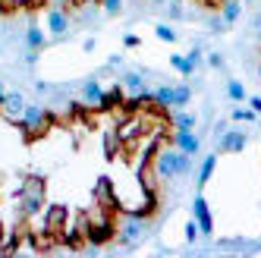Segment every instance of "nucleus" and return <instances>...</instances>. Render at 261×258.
<instances>
[{"instance_id": "1", "label": "nucleus", "mask_w": 261, "mask_h": 258, "mask_svg": "<svg viewBox=\"0 0 261 258\" xmlns=\"http://www.w3.org/2000/svg\"><path fill=\"white\" fill-rule=\"evenodd\" d=\"M192 167V158L182 154L179 148H158L154 154V173L161 179H176V176H186Z\"/></svg>"}, {"instance_id": "2", "label": "nucleus", "mask_w": 261, "mask_h": 258, "mask_svg": "<svg viewBox=\"0 0 261 258\" xmlns=\"http://www.w3.org/2000/svg\"><path fill=\"white\" fill-rule=\"evenodd\" d=\"M16 126L22 129V133L32 139V136H38V133H44V129L50 126V114L41 107V104H29L25 101V110H22V117L16 120Z\"/></svg>"}, {"instance_id": "3", "label": "nucleus", "mask_w": 261, "mask_h": 258, "mask_svg": "<svg viewBox=\"0 0 261 258\" xmlns=\"http://www.w3.org/2000/svg\"><path fill=\"white\" fill-rule=\"evenodd\" d=\"M170 142H173V148H179L182 154H189V158H195L201 151V139L195 136V129H173Z\"/></svg>"}, {"instance_id": "4", "label": "nucleus", "mask_w": 261, "mask_h": 258, "mask_svg": "<svg viewBox=\"0 0 261 258\" xmlns=\"http://www.w3.org/2000/svg\"><path fill=\"white\" fill-rule=\"evenodd\" d=\"M192 217H195L201 236H211V233H214V217H211V208H208V201H204L201 192L192 198Z\"/></svg>"}, {"instance_id": "5", "label": "nucleus", "mask_w": 261, "mask_h": 258, "mask_svg": "<svg viewBox=\"0 0 261 258\" xmlns=\"http://www.w3.org/2000/svg\"><path fill=\"white\" fill-rule=\"evenodd\" d=\"M44 22H47V32L54 35V38H63V35H69V13L66 10H57V7H47L44 13Z\"/></svg>"}, {"instance_id": "6", "label": "nucleus", "mask_w": 261, "mask_h": 258, "mask_svg": "<svg viewBox=\"0 0 261 258\" xmlns=\"http://www.w3.org/2000/svg\"><path fill=\"white\" fill-rule=\"evenodd\" d=\"M142 233H145V220H142V217H136V214H129L123 224H120V230H117V236H120V243H123V246L139 243Z\"/></svg>"}, {"instance_id": "7", "label": "nucleus", "mask_w": 261, "mask_h": 258, "mask_svg": "<svg viewBox=\"0 0 261 258\" xmlns=\"http://www.w3.org/2000/svg\"><path fill=\"white\" fill-rule=\"evenodd\" d=\"M217 139H220V142H217V148H220V151H227V154H236V151H242V148L249 145V136L242 133V129H223Z\"/></svg>"}, {"instance_id": "8", "label": "nucleus", "mask_w": 261, "mask_h": 258, "mask_svg": "<svg viewBox=\"0 0 261 258\" xmlns=\"http://www.w3.org/2000/svg\"><path fill=\"white\" fill-rule=\"evenodd\" d=\"M22 110H25V98L19 95V91H7L4 104H0V114H4L10 123H16V120L22 117Z\"/></svg>"}, {"instance_id": "9", "label": "nucleus", "mask_w": 261, "mask_h": 258, "mask_svg": "<svg viewBox=\"0 0 261 258\" xmlns=\"http://www.w3.org/2000/svg\"><path fill=\"white\" fill-rule=\"evenodd\" d=\"M123 85L120 82H114L107 91H104V98H101V104H98V110H114V107H123Z\"/></svg>"}, {"instance_id": "10", "label": "nucleus", "mask_w": 261, "mask_h": 258, "mask_svg": "<svg viewBox=\"0 0 261 258\" xmlns=\"http://www.w3.org/2000/svg\"><path fill=\"white\" fill-rule=\"evenodd\" d=\"M101 98H104L101 82H98V79H88V82L82 85V101H85V104H91V107H98V104H101Z\"/></svg>"}, {"instance_id": "11", "label": "nucleus", "mask_w": 261, "mask_h": 258, "mask_svg": "<svg viewBox=\"0 0 261 258\" xmlns=\"http://www.w3.org/2000/svg\"><path fill=\"white\" fill-rule=\"evenodd\" d=\"M66 217H69V211H66L63 205H54V208L44 214V230H60V227L66 224Z\"/></svg>"}, {"instance_id": "12", "label": "nucleus", "mask_w": 261, "mask_h": 258, "mask_svg": "<svg viewBox=\"0 0 261 258\" xmlns=\"http://www.w3.org/2000/svg\"><path fill=\"white\" fill-rule=\"evenodd\" d=\"M170 123H173V129H195V114H186V110H179V107H170Z\"/></svg>"}, {"instance_id": "13", "label": "nucleus", "mask_w": 261, "mask_h": 258, "mask_svg": "<svg viewBox=\"0 0 261 258\" xmlns=\"http://www.w3.org/2000/svg\"><path fill=\"white\" fill-rule=\"evenodd\" d=\"M214 167H217V154H204L201 158V167H198V189L208 186V179L214 176Z\"/></svg>"}, {"instance_id": "14", "label": "nucleus", "mask_w": 261, "mask_h": 258, "mask_svg": "<svg viewBox=\"0 0 261 258\" xmlns=\"http://www.w3.org/2000/svg\"><path fill=\"white\" fill-rule=\"evenodd\" d=\"M95 198L104 201V205H117V198H114V183H110L107 176L98 179V186H95Z\"/></svg>"}, {"instance_id": "15", "label": "nucleus", "mask_w": 261, "mask_h": 258, "mask_svg": "<svg viewBox=\"0 0 261 258\" xmlns=\"http://www.w3.org/2000/svg\"><path fill=\"white\" fill-rule=\"evenodd\" d=\"M120 85H123V91H133V95H139V91H145V88H148L142 72H126V76L120 79Z\"/></svg>"}, {"instance_id": "16", "label": "nucleus", "mask_w": 261, "mask_h": 258, "mask_svg": "<svg viewBox=\"0 0 261 258\" xmlns=\"http://www.w3.org/2000/svg\"><path fill=\"white\" fill-rule=\"evenodd\" d=\"M239 13H242V0H223V4H220V16H223L227 25H233L239 19Z\"/></svg>"}, {"instance_id": "17", "label": "nucleus", "mask_w": 261, "mask_h": 258, "mask_svg": "<svg viewBox=\"0 0 261 258\" xmlns=\"http://www.w3.org/2000/svg\"><path fill=\"white\" fill-rule=\"evenodd\" d=\"M44 44H47L44 32H41L38 25H29V29H25V47H29V50H41Z\"/></svg>"}, {"instance_id": "18", "label": "nucleus", "mask_w": 261, "mask_h": 258, "mask_svg": "<svg viewBox=\"0 0 261 258\" xmlns=\"http://www.w3.org/2000/svg\"><path fill=\"white\" fill-rule=\"evenodd\" d=\"M170 66H173V69L179 72L182 79H189L192 72H195V66H192L189 60H186V54H170Z\"/></svg>"}, {"instance_id": "19", "label": "nucleus", "mask_w": 261, "mask_h": 258, "mask_svg": "<svg viewBox=\"0 0 261 258\" xmlns=\"http://www.w3.org/2000/svg\"><path fill=\"white\" fill-rule=\"evenodd\" d=\"M139 133H142V120H136V117H133V120H126V123L117 129V136L126 139V142H129V139H136Z\"/></svg>"}, {"instance_id": "20", "label": "nucleus", "mask_w": 261, "mask_h": 258, "mask_svg": "<svg viewBox=\"0 0 261 258\" xmlns=\"http://www.w3.org/2000/svg\"><path fill=\"white\" fill-rule=\"evenodd\" d=\"M227 98L236 101V104H242V101L249 98V95H246V85H242L239 79H230V82H227Z\"/></svg>"}, {"instance_id": "21", "label": "nucleus", "mask_w": 261, "mask_h": 258, "mask_svg": "<svg viewBox=\"0 0 261 258\" xmlns=\"http://www.w3.org/2000/svg\"><path fill=\"white\" fill-rule=\"evenodd\" d=\"M192 98V88L189 85H173V107H186Z\"/></svg>"}, {"instance_id": "22", "label": "nucleus", "mask_w": 261, "mask_h": 258, "mask_svg": "<svg viewBox=\"0 0 261 258\" xmlns=\"http://www.w3.org/2000/svg\"><path fill=\"white\" fill-rule=\"evenodd\" d=\"M154 35H158V38H161V41H167V44H173V41L179 38V35L173 32V25H167V22H161V25H154Z\"/></svg>"}, {"instance_id": "23", "label": "nucleus", "mask_w": 261, "mask_h": 258, "mask_svg": "<svg viewBox=\"0 0 261 258\" xmlns=\"http://www.w3.org/2000/svg\"><path fill=\"white\" fill-rule=\"evenodd\" d=\"M117 148H120V136H117V133H104V154L114 158Z\"/></svg>"}, {"instance_id": "24", "label": "nucleus", "mask_w": 261, "mask_h": 258, "mask_svg": "<svg viewBox=\"0 0 261 258\" xmlns=\"http://www.w3.org/2000/svg\"><path fill=\"white\" fill-rule=\"evenodd\" d=\"M230 117H233L236 123H255V120H258V114H255V110H246V107H236Z\"/></svg>"}, {"instance_id": "25", "label": "nucleus", "mask_w": 261, "mask_h": 258, "mask_svg": "<svg viewBox=\"0 0 261 258\" xmlns=\"http://www.w3.org/2000/svg\"><path fill=\"white\" fill-rule=\"evenodd\" d=\"M101 7L107 16H117V13H123V0H101Z\"/></svg>"}, {"instance_id": "26", "label": "nucleus", "mask_w": 261, "mask_h": 258, "mask_svg": "<svg viewBox=\"0 0 261 258\" xmlns=\"http://www.w3.org/2000/svg\"><path fill=\"white\" fill-rule=\"evenodd\" d=\"M201 236V230H198V224H195V217L186 224V243H195V239Z\"/></svg>"}, {"instance_id": "27", "label": "nucleus", "mask_w": 261, "mask_h": 258, "mask_svg": "<svg viewBox=\"0 0 261 258\" xmlns=\"http://www.w3.org/2000/svg\"><path fill=\"white\" fill-rule=\"evenodd\" d=\"M208 29H211L214 35H220L223 29H227V22H223V16H211V19H208Z\"/></svg>"}, {"instance_id": "28", "label": "nucleus", "mask_w": 261, "mask_h": 258, "mask_svg": "<svg viewBox=\"0 0 261 258\" xmlns=\"http://www.w3.org/2000/svg\"><path fill=\"white\" fill-rule=\"evenodd\" d=\"M186 60H189V63H192V66H195V69H198V66H201V47H198V44H195V47H192V50H189V54H186Z\"/></svg>"}, {"instance_id": "29", "label": "nucleus", "mask_w": 261, "mask_h": 258, "mask_svg": "<svg viewBox=\"0 0 261 258\" xmlns=\"http://www.w3.org/2000/svg\"><path fill=\"white\" fill-rule=\"evenodd\" d=\"M167 16H170V19H182V7L176 4V0H173V4L167 0Z\"/></svg>"}, {"instance_id": "30", "label": "nucleus", "mask_w": 261, "mask_h": 258, "mask_svg": "<svg viewBox=\"0 0 261 258\" xmlns=\"http://www.w3.org/2000/svg\"><path fill=\"white\" fill-rule=\"evenodd\" d=\"M208 66H214V69H223V57L214 50V54H208Z\"/></svg>"}, {"instance_id": "31", "label": "nucleus", "mask_w": 261, "mask_h": 258, "mask_svg": "<svg viewBox=\"0 0 261 258\" xmlns=\"http://www.w3.org/2000/svg\"><path fill=\"white\" fill-rule=\"evenodd\" d=\"M123 44H126V47H139L142 38H139V35H123Z\"/></svg>"}, {"instance_id": "32", "label": "nucleus", "mask_w": 261, "mask_h": 258, "mask_svg": "<svg viewBox=\"0 0 261 258\" xmlns=\"http://www.w3.org/2000/svg\"><path fill=\"white\" fill-rule=\"evenodd\" d=\"M249 107L255 110V114H261V95H255V98H249Z\"/></svg>"}, {"instance_id": "33", "label": "nucleus", "mask_w": 261, "mask_h": 258, "mask_svg": "<svg viewBox=\"0 0 261 258\" xmlns=\"http://www.w3.org/2000/svg\"><path fill=\"white\" fill-rule=\"evenodd\" d=\"M25 63H29V66L38 63V50H29V54H25Z\"/></svg>"}, {"instance_id": "34", "label": "nucleus", "mask_w": 261, "mask_h": 258, "mask_svg": "<svg viewBox=\"0 0 261 258\" xmlns=\"http://www.w3.org/2000/svg\"><path fill=\"white\" fill-rule=\"evenodd\" d=\"M120 63H123V57H120V54H114V57L107 60V66H110V69H114V66H120Z\"/></svg>"}, {"instance_id": "35", "label": "nucleus", "mask_w": 261, "mask_h": 258, "mask_svg": "<svg viewBox=\"0 0 261 258\" xmlns=\"http://www.w3.org/2000/svg\"><path fill=\"white\" fill-rule=\"evenodd\" d=\"M82 50H95V38H85L82 41Z\"/></svg>"}, {"instance_id": "36", "label": "nucleus", "mask_w": 261, "mask_h": 258, "mask_svg": "<svg viewBox=\"0 0 261 258\" xmlns=\"http://www.w3.org/2000/svg\"><path fill=\"white\" fill-rule=\"evenodd\" d=\"M35 88H38L41 95H47V91H50V85H47V82H35Z\"/></svg>"}, {"instance_id": "37", "label": "nucleus", "mask_w": 261, "mask_h": 258, "mask_svg": "<svg viewBox=\"0 0 261 258\" xmlns=\"http://www.w3.org/2000/svg\"><path fill=\"white\" fill-rule=\"evenodd\" d=\"M4 98H7V88H4V82H0V104H4Z\"/></svg>"}, {"instance_id": "38", "label": "nucleus", "mask_w": 261, "mask_h": 258, "mask_svg": "<svg viewBox=\"0 0 261 258\" xmlns=\"http://www.w3.org/2000/svg\"><path fill=\"white\" fill-rule=\"evenodd\" d=\"M151 4H158V7H164V4H167V0H151Z\"/></svg>"}, {"instance_id": "39", "label": "nucleus", "mask_w": 261, "mask_h": 258, "mask_svg": "<svg viewBox=\"0 0 261 258\" xmlns=\"http://www.w3.org/2000/svg\"><path fill=\"white\" fill-rule=\"evenodd\" d=\"M0 246H4V227H0Z\"/></svg>"}, {"instance_id": "40", "label": "nucleus", "mask_w": 261, "mask_h": 258, "mask_svg": "<svg viewBox=\"0 0 261 258\" xmlns=\"http://www.w3.org/2000/svg\"><path fill=\"white\" fill-rule=\"evenodd\" d=\"M4 13H7V7H4V4H0V16H4Z\"/></svg>"}, {"instance_id": "41", "label": "nucleus", "mask_w": 261, "mask_h": 258, "mask_svg": "<svg viewBox=\"0 0 261 258\" xmlns=\"http://www.w3.org/2000/svg\"><path fill=\"white\" fill-rule=\"evenodd\" d=\"M258 79H261V66H258Z\"/></svg>"}, {"instance_id": "42", "label": "nucleus", "mask_w": 261, "mask_h": 258, "mask_svg": "<svg viewBox=\"0 0 261 258\" xmlns=\"http://www.w3.org/2000/svg\"><path fill=\"white\" fill-rule=\"evenodd\" d=\"M246 4H249V0H246Z\"/></svg>"}]
</instances>
